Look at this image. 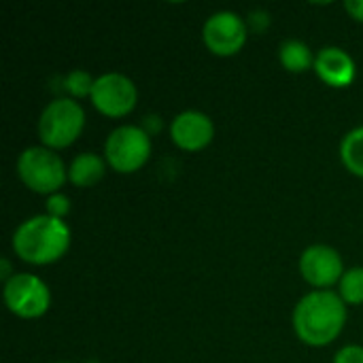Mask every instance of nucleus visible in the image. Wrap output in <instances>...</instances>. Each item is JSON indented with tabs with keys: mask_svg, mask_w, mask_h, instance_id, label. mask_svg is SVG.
Masks as SVG:
<instances>
[{
	"mask_svg": "<svg viewBox=\"0 0 363 363\" xmlns=\"http://www.w3.org/2000/svg\"><path fill=\"white\" fill-rule=\"evenodd\" d=\"M94 108L108 119H119L130 115L138 102L136 83L121 72H104L96 77L91 96Z\"/></svg>",
	"mask_w": 363,
	"mask_h": 363,
	"instance_id": "7",
	"label": "nucleus"
},
{
	"mask_svg": "<svg viewBox=\"0 0 363 363\" xmlns=\"http://www.w3.org/2000/svg\"><path fill=\"white\" fill-rule=\"evenodd\" d=\"M170 138L179 149L196 153L213 143L215 123L202 111H183L170 123Z\"/></svg>",
	"mask_w": 363,
	"mask_h": 363,
	"instance_id": "10",
	"label": "nucleus"
},
{
	"mask_svg": "<svg viewBox=\"0 0 363 363\" xmlns=\"http://www.w3.org/2000/svg\"><path fill=\"white\" fill-rule=\"evenodd\" d=\"M45 208H47V215H51L55 219H64L70 213V198L64 196L62 191L60 194H53V196L47 198Z\"/></svg>",
	"mask_w": 363,
	"mask_h": 363,
	"instance_id": "17",
	"label": "nucleus"
},
{
	"mask_svg": "<svg viewBox=\"0 0 363 363\" xmlns=\"http://www.w3.org/2000/svg\"><path fill=\"white\" fill-rule=\"evenodd\" d=\"M85 128V111L72 98L51 100L38 117V138L47 149H66L74 145Z\"/></svg>",
	"mask_w": 363,
	"mask_h": 363,
	"instance_id": "4",
	"label": "nucleus"
},
{
	"mask_svg": "<svg viewBox=\"0 0 363 363\" xmlns=\"http://www.w3.org/2000/svg\"><path fill=\"white\" fill-rule=\"evenodd\" d=\"M347 325V304L332 289H315L306 294L294 308L296 336L306 347H328L342 334Z\"/></svg>",
	"mask_w": 363,
	"mask_h": 363,
	"instance_id": "1",
	"label": "nucleus"
},
{
	"mask_svg": "<svg viewBox=\"0 0 363 363\" xmlns=\"http://www.w3.org/2000/svg\"><path fill=\"white\" fill-rule=\"evenodd\" d=\"M106 166H108L106 160L102 155H98V153H91V151L79 153L68 166V181L74 187H81V189L94 187L104 179Z\"/></svg>",
	"mask_w": 363,
	"mask_h": 363,
	"instance_id": "12",
	"label": "nucleus"
},
{
	"mask_svg": "<svg viewBox=\"0 0 363 363\" xmlns=\"http://www.w3.org/2000/svg\"><path fill=\"white\" fill-rule=\"evenodd\" d=\"M345 272L340 253L330 245H313L300 255V274L315 289H330L338 285Z\"/></svg>",
	"mask_w": 363,
	"mask_h": 363,
	"instance_id": "9",
	"label": "nucleus"
},
{
	"mask_svg": "<svg viewBox=\"0 0 363 363\" xmlns=\"http://www.w3.org/2000/svg\"><path fill=\"white\" fill-rule=\"evenodd\" d=\"M317 77L336 89L349 87L353 85L355 77H357V66L355 60L340 47H323L317 55H315V68Z\"/></svg>",
	"mask_w": 363,
	"mask_h": 363,
	"instance_id": "11",
	"label": "nucleus"
},
{
	"mask_svg": "<svg viewBox=\"0 0 363 363\" xmlns=\"http://www.w3.org/2000/svg\"><path fill=\"white\" fill-rule=\"evenodd\" d=\"M338 296L349 306H359V304H363V266L349 268L342 274V279L338 283Z\"/></svg>",
	"mask_w": 363,
	"mask_h": 363,
	"instance_id": "15",
	"label": "nucleus"
},
{
	"mask_svg": "<svg viewBox=\"0 0 363 363\" xmlns=\"http://www.w3.org/2000/svg\"><path fill=\"white\" fill-rule=\"evenodd\" d=\"M70 249V228L64 219L36 215L17 225L13 234L15 255L32 266H49Z\"/></svg>",
	"mask_w": 363,
	"mask_h": 363,
	"instance_id": "2",
	"label": "nucleus"
},
{
	"mask_svg": "<svg viewBox=\"0 0 363 363\" xmlns=\"http://www.w3.org/2000/svg\"><path fill=\"white\" fill-rule=\"evenodd\" d=\"M151 157V134L140 125H119L104 143V160L119 174L140 170Z\"/></svg>",
	"mask_w": 363,
	"mask_h": 363,
	"instance_id": "5",
	"label": "nucleus"
},
{
	"mask_svg": "<svg viewBox=\"0 0 363 363\" xmlns=\"http://www.w3.org/2000/svg\"><path fill=\"white\" fill-rule=\"evenodd\" d=\"M340 160L351 174L363 179V125L345 134L340 143Z\"/></svg>",
	"mask_w": 363,
	"mask_h": 363,
	"instance_id": "14",
	"label": "nucleus"
},
{
	"mask_svg": "<svg viewBox=\"0 0 363 363\" xmlns=\"http://www.w3.org/2000/svg\"><path fill=\"white\" fill-rule=\"evenodd\" d=\"M94 83H96V79L87 70H81V68L70 70L66 74V79H64V87H66V91L70 94L72 100L89 98L91 96V89H94Z\"/></svg>",
	"mask_w": 363,
	"mask_h": 363,
	"instance_id": "16",
	"label": "nucleus"
},
{
	"mask_svg": "<svg viewBox=\"0 0 363 363\" xmlns=\"http://www.w3.org/2000/svg\"><path fill=\"white\" fill-rule=\"evenodd\" d=\"M17 177L21 183L40 196L60 194L64 183L68 181V168L64 160L47 147H28L17 157Z\"/></svg>",
	"mask_w": 363,
	"mask_h": 363,
	"instance_id": "3",
	"label": "nucleus"
},
{
	"mask_svg": "<svg viewBox=\"0 0 363 363\" xmlns=\"http://www.w3.org/2000/svg\"><path fill=\"white\" fill-rule=\"evenodd\" d=\"M247 36H249L247 23L234 11L213 13L202 28V40L206 49L219 57H232L238 51H242Z\"/></svg>",
	"mask_w": 363,
	"mask_h": 363,
	"instance_id": "8",
	"label": "nucleus"
},
{
	"mask_svg": "<svg viewBox=\"0 0 363 363\" xmlns=\"http://www.w3.org/2000/svg\"><path fill=\"white\" fill-rule=\"evenodd\" d=\"M60 363H68V362H60Z\"/></svg>",
	"mask_w": 363,
	"mask_h": 363,
	"instance_id": "20",
	"label": "nucleus"
},
{
	"mask_svg": "<svg viewBox=\"0 0 363 363\" xmlns=\"http://www.w3.org/2000/svg\"><path fill=\"white\" fill-rule=\"evenodd\" d=\"M332 363H363V347L359 345H349L342 347Z\"/></svg>",
	"mask_w": 363,
	"mask_h": 363,
	"instance_id": "18",
	"label": "nucleus"
},
{
	"mask_svg": "<svg viewBox=\"0 0 363 363\" xmlns=\"http://www.w3.org/2000/svg\"><path fill=\"white\" fill-rule=\"evenodd\" d=\"M279 60H281V66L294 74H300V72L315 68V55H313L311 47L298 38H287L281 43Z\"/></svg>",
	"mask_w": 363,
	"mask_h": 363,
	"instance_id": "13",
	"label": "nucleus"
},
{
	"mask_svg": "<svg viewBox=\"0 0 363 363\" xmlns=\"http://www.w3.org/2000/svg\"><path fill=\"white\" fill-rule=\"evenodd\" d=\"M6 308L19 319H38L51 306V291L47 283L28 272L13 274L2 289Z\"/></svg>",
	"mask_w": 363,
	"mask_h": 363,
	"instance_id": "6",
	"label": "nucleus"
},
{
	"mask_svg": "<svg viewBox=\"0 0 363 363\" xmlns=\"http://www.w3.org/2000/svg\"><path fill=\"white\" fill-rule=\"evenodd\" d=\"M345 9H347V13H349L355 21L363 23V0H347V2H345Z\"/></svg>",
	"mask_w": 363,
	"mask_h": 363,
	"instance_id": "19",
	"label": "nucleus"
}]
</instances>
